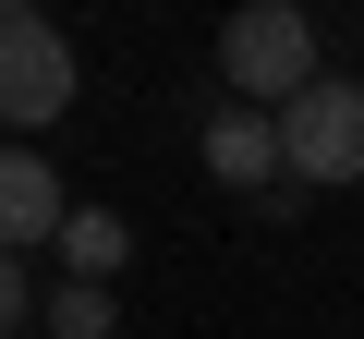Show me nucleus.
Listing matches in <instances>:
<instances>
[{
    "instance_id": "f257e3e1",
    "label": "nucleus",
    "mask_w": 364,
    "mask_h": 339,
    "mask_svg": "<svg viewBox=\"0 0 364 339\" xmlns=\"http://www.w3.org/2000/svg\"><path fill=\"white\" fill-rule=\"evenodd\" d=\"M219 85L243 109H291L316 85V25L291 13V0H243V13L219 25Z\"/></svg>"
},
{
    "instance_id": "f03ea898",
    "label": "nucleus",
    "mask_w": 364,
    "mask_h": 339,
    "mask_svg": "<svg viewBox=\"0 0 364 339\" xmlns=\"http://www.w3.org/2000/svg\"><path fill=\"white\" fill-rule=\"evenodd\" d=\"M279 157H291V182H316V194L364 182V85H352V73H316V85L279 109Z\"/></svg>"
},
{
    "instance_id": "7ed1b4c3",
    "label": "nucleus",
    "mask_w": 364,
    "mask_h": 339,
    "mask_svg": "<svg viewBox=\"0 0 364 339\" xmlns=\"http://www.w3.org/2000/svg\"><path fill=\"white\" fill-rule=\"evenodd\" d=\"M61 109H73V37L49 13H25V0H0V121L49 133Z\"/></svg>"
},
{
    "instance_id": "20e7f679",
    "label": "nucleus",
    "mask_w": 364,
    "mask_h": 339,
    "mask_svg": "<svg viewBox=\"0 0 364 339\" xmlns=\"http://www.w3.org/2000/svg\"><path fill=\"white\" fill-rule=\"evenodd\" d=\"M73 194H61V170L37 145H0V255H25V243H61Z\"/></svg>"
},
{
    "instance_id": "39448f33",
    "label": "nucleus",
    "mask_w": 364,
    "mask_h": 339,
    "mask_svg": "<svg viewBox=\"0 0 364 339\" xmlns=\"http://www.w3.org/2000/svg\"><path fill=\"white\" fill-rule=\"evenodd\" d=\"M207 170L279 206V182H291V157H279V109H219V121H207Z\"/></svg>"
},
{
    "instance_id": "423d86ee",
    "label": "nucleus",
    "mask_w": 364,
    "mask_h": 339,
    "mask_svg": "<svg viewBox=\"0 0 364 339\" xmlns=\"http://www.w3.org/2000/svg\"><path fill=\"white\" fill-rule=\"evenodd\" d=\"M122 255H134V230H122L109 206H73V218H61V267H73V279H97V291H109V279H122Z\"/></svg>"
},
{
    "instance_id": "0eeeda50",
    "label": "nucleus",
    "mask_w": 364,
    "mask_h": 339,
    "mask_svg": "<svg viewBox=\"0 0 364 339\" xmlns=\"http://www.w3.org/2000/svg\"><path fill=\"white\" fill-rule=\"evenodd\" d=\"M109 315H122V303H109L97 279H61V291H49V339H109Z\"/></svg>"
},
{
    "instance_id": "6e6552de",
    "label": "nucleus",
    "mask_w": 364,
    "mask_h": 339,
    "mask_svg": "<svg viewBox=\"0 0 364 339\" xmlns=\"http://www.w3.org/2000/svg\"><path fill=\"white\" fill-rule=\"evenodd\" d=\"M25 315H49V291H25V255H0V339H25Z\"/></svg>"
}]
</instances>
